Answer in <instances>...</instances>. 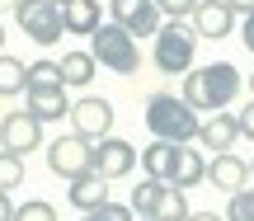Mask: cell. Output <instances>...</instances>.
Returning <instances> with one entry per match:
<instances>
[{
	"label": "cell",
	"mask_w": 254,
	"mask_h": 221,
	"mask_svg": "<svg viewBox=\"0 0 254 221\" xmlns=\"http://www.w3.org/2000/svg\"><path fill=\"white\" fill-rule=\"evenodd\" d=\"M90 169H99L109 184H113V179H127V174L136 169V146L109 132V137H99V141L90 146Z\"/></svg>",
	"instance_id": "6"
},
{
	"label": "cell",
	"mask_w": 254,
	"mask_h": 221,
	"mask_svg": "<svg viewBox=\"0 0 254 221\" xmlns=\"http://www.w3.org/2000/svg\"><path fill=\"white\" fill-rule=\"evenodd\" d=\"M174 156H179V146H174V141H160L155 137L151 146L141 151V169L151 179H165V184H170V174H174Z\"/></svg>",
	"instance_id": "18"
},
{
	"label": "cell",
	"mask_w": 254,
	"mask_h": 221,
	"mask_svg": "<svg viewBox=\"0 0 254 221\" xmlns=\"http://www.w3.org/2000/svg\"><path fill=\"white\" fill-rule=\"evenodd\" d=\"M66 118H71V127L80 132L85 141H99V137H109V132H113V104L99 99V94H85V99L71 104Z\"/></svg>",
	"instance_id": "8"
},
{
	"label": "cell",
	"mask_w": 254,
	"mask_h": 221,
	"mask_svg": "<svg viewBox=\"0 0 254 221\" xmlns=\"http://www.w3.org/2000/svg\"><path fill=\"white\" fill-rule=\"evenodd\" d=\"M231 9H236V14H254V0H226Z\"/></svg>",
	"instance_id": "32"
},
{
	"label": "cell",
	"mask_w": 254,
	"mask_h": 221,
	"mask_svg": "<svg viewBox=\"0 0 254 221\" xmlns=\"http://www.w3.org/2000/svg\"><path fill=\"white\" fill-rule=\"evenodd\" d=\"M28 94V113H33L38 122H57L71 113V104H66V90H24Z\"/></svg>",
	"instance_id": "17"
},
{
	"label": "cell",
	"mask_w": 254,
	"mask_h": 221,
	"mask_svg": "<svg viewBox=\"0 0 254 221\" xmlns=\"http://www.w3.org/2000/svg\"><path fill=\"white\" fill-rule=\"evenodd\" d=\"M28 90H66L62 66H57L52 56H43V61H28Z\"/></svg>",
	"instance_id": "21"
},
{
	"label": "cell",
	"mask_w": 254,
	"mask_h": 221,
	"mask_svg": "<svg viewBox=\"0 0 254 221\" xmlns=\"http://www.w3.org/2000/svg\"><path fill=\"white\" fill-rule=\"evenodd\" d=\"M80 221H136V217H132V207H123V203H99V207H90Z\"/></svg>",
	"instance_id": "27"
},
{
	"label": "cell",
	"mask_w": 254,
	"mask_h": 221,
	"mask_svg": "<svg viewBox=\"0 0 254 221\" xmlns=\"http://www.w3.org/2000/svg\"><path fill=\"white\" fill-rule=\"evenodd\" d=\"M155 5H160V14H165V19H189L198 0H155Z\"/></svg>",
	"instance_id": "28"
},
{
	"label": "cell",
	"mask_w": 254,
	"mask_h": 221,
	"mask_svg": "<svg viewBox=\"0 0 254 221\" xmlns=\"http://www.w3.org/2000/svg\"><path fill=\"white\" fill-rule=\"evenodd\" d=\"M66 198H71V207H80V212H90V207L109 203V179H104L99 169H85V174L66 179Z\"/></svg>",
	"instance_id": "14"
},
{
	"label": "cell",
	"mask_w": 254,
	"mask_h": 221,
	"mask_svg": "<svg viewBox=\"0 0 254 221\" xmlns=\"http://www.w3.org/2000/svg\"><path fill=\"white\" fill-rule=\"evenodd\" d=\"M250 174H254V160H250Z\"/></svg>",
	"instance_id": "37"
},
{
	"label": "cell",
	"mask_w": 254,
	"mask_h": 221,
	"mask_svg": "<svg viewBox=\"0 0 254 221\" xmlns=\"http://www.w3.org/2000/svg\"><path fill=\"white\" fill-rule=\"evenodd\" d=\"M202 179H207V156H202V151H193L189 141H184L179 156H174V174H170V184L189 193V188H198Z\"/></svg>",
	"instance_id": "15"
},
{
	"label": "cell",
	"mask_w": 254,
	"mask_h": 221,
	"mask_svg": "<svg viewBox=\"0 0 254 221\" xmlns=\"http://www.w3.org/2000/svg\"><path fill=\"white\" fill-rule=\"evenodd\" d=\"M240 90H245V80H240V71L231 61H212V66H198V71H184V104L198 109V113L231 109Z\"/></svg>",
	"instance_id": "1"
},
{
	"label": "cell",
	"mask_w": 254,
	"mask_h": 221,
	"mask_svg": "<svg viewBox=\"0 0 254 221\" xmlns=\"http://www.w3.org/2000/svg\"><path fill=\"white\" fill-rule=\"evenodd\" d=\"M90 56L113 75H136L141 71V38H132L123 24H99L90 33Z\"/></svg>",
	"instance_id": "3"
},
{
	"label": "cell",
	"mask_w": 254,
	"mask_h": 221,
	"mask_svg": "<svg viewBox=\"0 0 254 221\" xmlns=\"http://www.w3.org/2000/svg\"><path fill=\"white\" fill-rule=\"evenodd\" d=\"M9 221H57V207L43 203V198H28L24 207H14V217Z\"/></svg>",
	"instance_id": "26"
},
{
	"label": "cell",
	"mask_w": 254,
	"mask_h": 221,
	"mask_svg": "<svg viewBox=\"0 0 254 221\" xmlns=\"http://www.w3.org/2000/svg\"><path fill=\"white\" fill-rule=\"evenodd\" d=\"M24 90H28V66L19 61V56L0 52V94L9 99V94H24Z\"/></svg>",
	"instance_id": "22"
},
{
	"label": "cell",
	"mask_w": 254,
	"mask_h": 221,
	"mask_svg": "<svg viewBox=\"0 0 254 221\" xmlns=\"http://www.w3.org/2000/svg\"><path fill=\"white\" fill-rule=\"evenodd\" d=\"M226 221H254V188H250V184H240L236 193H231Z\"/></svg>",
	"instance_id": "25"
},
{
	"label": "cell",
	"mask_w": 254,
	"mask_h": 221,
	"mask_svg": "<svg viewBox=\"0 0 254 221\" xmlns=\"http://www.w3.org/2000/svg\"><path fill=\"white\" fill-rule=\"evenodd\" d=\"M57 5H66V0H57Z\"/></svg>",
	"instance_id": "38"
},
{
	"label": "cell",
	"mask_w": 254,
	"mask_h": 221,
	"mask_svg": "<svg viewBox=\"0 0 254 221\" xmlns=\"http://www.w3.org/2000/svg\"><path fill=\"white\" fill-rule=\"evenodd\" d=\"M198 122H202V113L189 109L184 94L155 90L151 99H146V127H151V137H160V141H174V146L198 141Z\"/></svg>",
	"instance_id": "2"
},
{
	"label": "cell",
	"mask_w": 254,
	"mask_h": 221,
	"mask_svg": "<svg viewBox=\"0 0 254 221\" xmlns=\"http://www.w3.org/2000/svg\"><path fill=\"white\" fill-rule=\"evenodd\" d=\"M109 19H113V24H123L132 38H155V28L165 24V14H160L155 0H113V5H109Z\"/></svg>",
	"instance_id": "9"
},
{
	"label": "cell",
	"mask_w": 254,
	"mask_h": 221,
	"mask_svg": "<svg viewBox=\"0 0 254 221\" xmlns=\"http://www.w3.org/2000/svg\"><path fill=\"white\" fill-rule=\"evenodd\" d=\"M14 24L38 47H52V43L66 38V19H62V5L57 0H14Z\"/></svg>",
	"instance_id": "5"
},
{
	"label": "cell",
	"mask_w": 254,
	"mask_h": 221,
	"mask_svg": "<svg viewBox=\"0 0 254 221\" xmlns=\"http://www.w3.org/2000/svg\"><path fill=\"white\" fill-rule=\"evenodd\" d=\"M47 169H52L57 179H75L90 169V141L80 137V132H71V137H57L52 146H47Z\"/></svg>",
	"instance_id": "10"
},
{
	"label": "cell",
	"mask_w": 254,
	"mask_h": 221,
	"mask_svg": "<svg viewBox=\"0 0 254 221\" xmlns=\"http://www.w3.org/2000/svg\"><path fill=\"white\" fill-rule=\"evenodd\" d=\"M193 33H198V43L202 38H212V43H217V38H226L231 28H236V9L226 5V0H198V5H193Z\"/></svg>",
	"instance_id": "11"
},
{
	"label": "cell",
	"mask_w": 254,
	"mask_h": 221,
	"mask_svg": "<svg viewBox=\"0 0 254 221\" xmlns=\"http://www.w3.org/2000/svg\"><path fill=\"white\" fill-rule=\"evenodd\" d=\"M184 221H226V217H217V212H189Z\"/></svg>",
	"instance_id": "33"
},
{
	"label": "cell",
	"mask_w": 254,
	"mask_h": 221,
	"mask_svg": "<svg viewBox=\"0 0 254 221\" xmlns=\"http://www.w3.org/2000/svg\"><path fill=\"white\" fill-rule=\"evenodd\" d=\"M62 19H66V33L90 38L94 28L104 24V5H99V0H66V5H62Z\"/></svg>",
	"instance_id": "16"
},
{
	"label": "cell",
	"mask_w": 254,
	"mask_h": 221,
	"mask_svg": "<svg viewBox=\"0 0 254 221\" xmlns=\"http://www.w3.org/2000/svg\"><path fill=\"white\" fill-rule=\"evenodd\" d=\"M0 52H5V24H0Z\"/></svg>",
	"instance_id": "34"
},
{
	"label": "cell",
	"mask_w": 254,
	"mask_h": 221,
	"mask_svg": "<svg viewBox=\"0 0 254 221\" xmlns=\"http://www.w3.org/2000/svg\"><path fill=\"white\" fill-rule=\"evenodd\" d=\"M240 38H245L250 56H254V14H245V24H240Z\"/></svg>",
	"instance_id": "30"
},
{
	"label": "cell",
	"mask_w": 254,
	"mask_h": 221,
	"mask_svg": "<svg viewBox=\"0 0 254 221\" xmlns=\"http://www.w3.org/2000/svg\"><path fill=\"white\" fill-rule=\"evenodd\" d=\"M136 221H155V217H136Z\"/></svg>",
	"instance_id": "36"
},
{
	"label": "cell",
	"mask_w": 254,
	"mask_h": 221,
	"mask_svg": "<svg viewBox=\"0 0 254 221\" xmlns=\"http://www.w3.org/2000/svg\"><path fill=\"white\" fill-rule=\"evenodd\" d=\"M19 184H24V156L0 151V188H5V193H14Z\"/></svg>",
	"instance_id": "24"
},
{
	"label": "cell",
	"mask_w": 254,
	"mask_h": 221,
	"mask_svg": "<svg viewBox=\"0 0 254 221\" xmlns=\"http://www.w3.org/2000/svg\"><path fill=\"white\" fill-rule=\"evenodd\" d=\"M9 217H14V203H9V193L0 188V221H9Z\"/></svg>",
	"instance_id": "31"
},
{
	"label": "cell",
	"mask_w": 254,
	"mask_h": 221,
	"mask_svg": "<svg viewBox=\"0 0 254 221\" xmlns=\"http://www.w3.org/2000/svg\"><path fill=\"white\" fill-rule=\"evenodd\" d=\"M207 184L217 188V193H236L240 184H250V165L240 156H231V151H217V156L207 160Z\"/></svg>",
	"instance_id": "13"
},
{
	"label": "cell",
	"mask_w": 254,
	"mask_h": 221,
	"mask_svg": "<svg viewBox=\"0 0 254 221\" xmlns=\"http://www.w3.org/2000/svg\"><path fill=\"white\" fill-rule=\"evenodd\" d=\"M57 66H62L66 85H90V80H94V71H99V61H94L90 52H66Z\"/></svg>",
	"instance_id": "19"
},
{
	"label": "cell",
	"mask_w": 254,
	"mask_h": 221,
	"mask_svg": "<svg viewBox=\"0 0 254 221\" xmlns=\"http://www.w3.org/2000/svg\"><path fill=\"white\" fill-rule=\"evenodd\" d=\"M193 52H198V33L184 19H165L155 28V71L160 75H184L193 71Z\"/></svg>",
	"instance_id": "4"
},
{
	"label": "cell",
	"mask_w": 254,
	"mask_h": 221,
	"mask_svg": "<svg viewBox=\"0 0 254 221\" xmlns=\"http://www.w3.org/2000/svg\"><path fill=\"white\" fill-rule=\"evenodd\" d=\"M236 137H240L236 113H226V109L202 113V122H198V141H202V151H207V156H217V151H231V146H236Z\"/></svg>",
	"instance_id": "12"
},
{
	"label": "cell",
	"mask_w": 254,
	"mask_h": 221,
	"mask_svg": "<svg viewBox=\"0 0 254 221\" xmlns=\"http://www.w3.org/2000/svg\"><path fill=\"white\" fill-rule=\"evenodd\" d=\"M236 122H240V137H250V141H254V99L236 113Z\"/></svg>",
	"instance_id": "29"
},
{
	"label": "cell",
	"mask_w": 254,
	"mask_h": 221,
	"mask_svg": "<svg viewBox=\"0 0 254 221\" xmlns=\"http://www.w3.org/2000/svg\"><path fill=\"white\" fill-rule=\"evenodd\" d=\"M43 146V122L28 109H14L0 118V151H14V156H28V151Z\"/></svg>",
	"instance_id": "7"
},
{
	"label": "cell",
	"mask_w": 254,
	"mask_h": 221,
	"mask_svg": "<svg viewBox=\"0 0 254 221\" xmlns=\"http://www.w3.org/2000/svg\"><path fill=\"white\" fill-rule=\"evenodd\" d=\"M184 217H189V193L165 184L160 198H155V221H184Z\"/></svg>",
	"instance_id": "20"
},
{
	"label": "cell",
	"mask_w": 254,
	"mask_h": 221,
	"mask_svg": "<svg viewBox=\"0 0 254 221\" xmlns=\"http://www.w3.org/2000/svg\"><path fill=\"white\" fill-rule=\"evenodd\" d=\"M160 188H165V179H151V174H146L141 184L132 188V203H127V207H132V217H155V198H160Z\"/></svg>",
	"instance_id": "23"
},
{
	"label": "cell",
	"mask_w": 254,
	"mask_h": 221,
	"mask_svg": "<svg viewBox=\"0 0 254 221\" xmlns=\"http://www.w3.org/2000/svg\"><path fill=\"white\" fill-rule=\"evenodd\" d=\"M245 85H250V94H254V75H250V80H245Z\"/></svg>",
	"instance_id": "35"
}]
</instances>
